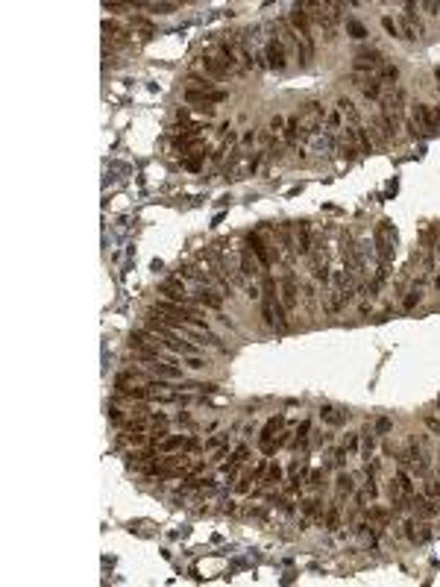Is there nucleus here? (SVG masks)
Returning a JSON list of instances; mask_svg holds the SVG:
<instances>
[{
    "label": "nucleus",
    "instance_id": "aec40b11",
    "mask_svg": "<svg viewBox=\"0 0 440 587\" xmlns=\"http://www.w3.org/2000/svg\"><path fill=\"white\" fill-rule=\"evenodd\" d=\"M296 138H299V121H296V118H288V127H285V144H288V147H293V144H296Z\"/></svg>",
    "mask_w": 440,
    "mask_h": 587
},
{
    "label": "nucleus",
    "instance_id": "dca6fc26",
    "mask_svg": "<svg viewBox=\"0 0 440 587\" xmlns=\"http://www.w3.org/2000/svg\"><path fill=\"white\" fill-rule=\"evenodd\" d=\"M296 250L299 253H308L311 250V244H308V223L305 220H299V226H296Z\"/></svg>",
    "mask_w": 440,
    "mask_h": 587
},
{
    "label": "nucleus",
    "instance_id": "ea45409f",
    "mask_svg": "<svg viewBox=\"0 0 440 587\" xmlns=\"http://www.w3.org/2000/svg\"><path fill=\"white\" fill-rule=\"evenodd\" d=\"M103 9H106V12H124L126 6L124 3H103Z\"/></svg>",
    "mask_w": 440,
    "mask_h": 587
},
{
    "label": "nucleus",
    "instance_id": "20e7f679",
    "mask_svg": "<svg viewBox=\"0 0 440 587\" xmlns=\"http://www.w3.org/2000/svg\"><path fill=\"white\" fill-rule=\"evenodd\" d=\"M129 347H132L138 356H144V359H156L158 353H161V344L153 341L147 332H132V335H129Z\"/></svg>",
    "mask_w": 440,
    "mask_h": 587
},
{
    "label": "nucleus",
    "instance_id": "f03ea898",
    "mask_svg": "<svg viewBox=\"0 0 440 587\" xmlns=\"http://www.w3.org/2000/svg\"><path fill=\"white\" fill-rule=\"evenodd\" d=\"M393 244H396V229L390 220H378L376 226V250H378V259L381 264L387 267L390 259H393Z\"/></svg>",
    "mask_w": 440,
    "mask_h": 587
},
{
    "label": "nucleus",
    "instance_id": "39448f33",
    "mask_svg": "<svg viewBox=\"0 0 440 587\" xmlns=\"http://www.w3.org/2000/svg\"><path fill=\"white\" fill-rule=\"evenodd\" d=\"M355 73H370V71H381L384 65V56L378 53V50H361V53H355Z\"/></svg>",
    "mask_w": 440,
    "mask_h": 587
},
{
    "label": "nucleus",
    "instance_id": "473e14b6",
    "mask_svg": "<svg viewBox=\"0 0 440 587\" xmlns=\"http://www.w3.org/2000/svg\"><path fill=\"white\" fill-rule=\"evenodd\" d=\"M376 432H378V435H387V432H390V420H387V417H378V420H376Z\"/></svg>",
    "mask_w": 440,
    "mask_h": 587
},
{
    "label": "nucleus",
    "instance_id": "ddd939ff",
    "mask_svg": "<svg viewBox=\"0 0 440 587\" xmlns=\"http://www.w3.org/2000/svg\"><path fill=\"white\" fill-rule=\"evenodd\" d=\"M161 294H167L170 299H185V288H182V282L179 279H167V282H161Z\"/></svg>",
    "mask_w": 440,
    "mask_h": 587
},
{
    "label": "nucleus",
    "instance_id": "a878e982",
    "mask_svg": "<svg viewBox=\"0 0 440 587\" xmlns=\"http://www.w3.org/2000/svg\"><path fill=\"white\" fill-rule=\"evenodd\" d=\"M338 520H341V508L338 505H332L329 508V514H326V528L332 531V528H338Z\"/></svg>",
    "mask_w": 440,
    "mask_h": 587
},
{
    "label": "nucleus",
    "instance_id": "4c0bfd02",
    "mask_svg": "<svg viewBox=\"0 0 440 587\" xmlns=\"http://www.w3.org/2000/svg\"><path fill=\"white\" fill-rule=\"evenodd\" d=\"M417 302H420V291H411V294H408V299H405V308H414Z\"/></svg>",
    "mask_w": 440,
    "mask_h": 587
},
{
    "label": "nucleus",
    "instance_id": "2f4dec72",
    "mask_svg": "<svg viewBox=\"0 0 440 587\" xmlns=\"http://www.w3.org/2000/svg\"><path fill=\"white\" fill-rule=\"evenodd\" d=\"M381 27H384L390 35H399V27H396V24H393V18H387V15L381 18Z\"/></svg>",
    "mask_w": 440,
    "mask_h": 587
},
{
    "label": "nucleus",
    "instance_id": "a211bd4d",
    "mask_svg": "<svg viewBox=\"0 0 440 587\" xmlns=\"http://www.w3.org/2000/svg\"><path fill=\"white\" fill-rule=\"evenodd\" d=\"M320 417H323L329 426H341L346 420V414H338V408H332V405H323V408H320Z\"/></svg>",
    "mask_w": 440,
    "mask_h": 587
},
{
    "label": "nucleus",
    "instance_id": "bb28decb",
    "mask_svg": "<svg viewBox=\"0 0 440 587\" xmlns=\"http://www.w3.org/2000/svg\"><path fill=\"white\" fill-rule=\"evenodd\" d=\"M244 458H247V446L235 449V455H232V461L226 464V470H229V473H235V467H238V464H244Z\"/></svg>",
    "mask_w": 440,
    "mask_h": 587
},
{
    "label": "nucleus",
    "instance_id": "a18cd8bd",
    "mask_svg": "<svg viewBox=\"0 0 440 587\" xmlns=\"http://www.w3.org/2000/svg\"><path fill=\"white\" fill-rule=\"evenodd\" d=\"M338 124H341V115H338V112H332V115H329V127H338Z\"/></svg>",
    "mask_w": 440,
    "mask_h": 587
},
{
    "label": "nucleus",
    "instance_id": "37998d69",
    "mask_svg": "<svg viewBox=\"0 0 440 587\" xmlns=\"http://www.w3.org/2000/svg\"><path fill=\"white\" fill-rule=\"evenodd\" d=\"M188 367H194V370H203V367H206V361H200V359H191V361H188Z\"/></svg>",
    "mask_w": 440,
    "mask_h": 587
},
{
    "label": "nucleus",
    "instance_id": "c9c22d12",
    "mask_svg": "<svg viewBox=\"0 0 440 587\" xmlns=\"http://www.w3.org/2000/svg\"><path fill=\"white\" fill-rule=\"evenodd\" d=\"M355 446H358V435H349V438H346V446H344V449H346V452H355Z\"/></svg>",
    "mask_w": 440,
    "mask_h": 587
},
{
    "label": "nucleus",
    "instance_id": "9b49d317",
    "mask_svg": "<svg viewBox=\"0 0 440 587\" xmlns=\"http://www.w3.org/2000/svg\"><path fill=\"white\" fill-rule=\"evenodd\" d=\"M203 68H206V71H209L212 76H220V79H223V76L229 73V68L223 65V62H218V59H215L212 53H206V56H203Z\"/></svg>",
    "mask_w": 440,
    "mask_h": 587
},
{
    "label": "nucleus",
    "instance_id": "c85d7f7f",
    "mask_svg": "<svg viewBox=\"0 0 440 587\" xmlns=\"http://www.w3.org/2000/svg\"><path fill=\"white\" fill-rule=\"evenodd\" d=\"M346 30L352 33V38H367V30H364V24H358V21H346Z\"/></svg>",
    "mask_w": 440,
    "mask_h": 587
},
{
    "label": "nucleus",
    "instance_id": "6ab92c4d",
    "mask_svg": "<svg viewBox=\"0 0 440 587\" xmlns=\"http://www.w3.org/2000/svg\"><path fill=\"white\" fill-rule=\"evenodd\" d=\"M355 141H358V150H361V153H370V150H373V141H370V132L364 130L361 124L355 127Z\"/></svg>",
    "mask_w": 440,
    "mask_h": 587
},
{
    "label": "nucleus",
    "instance_id": "58836bf2",
    "mask_svg": "<svg viewBox=\"0 0 440 587\" xmlns=\"http://www.w3.org/2000/svg\"><path fill=\"white\" fill-rule=\"evenodd\" d=\"M426 426H429L435 435H440V420H438V417H426Z\"/></svg>",
    "mask_w": 440,
    "mask_h": 587
},
{
    "label": "nucleus",
    "instance_id": "5701e85b",
    "mask_svg": "<svg viewBox=\"0 0 440 587\" xmlns=\"http://www.w3.org/2000/svg\"><path fill=\"white\" fill-rule=\"evenodd\" d=\"M338 109L344 112V115L349 118V121H352V124H355V127H358V112H355V106H352V100L341 97V100H338Z\"/></svg>",
    "mask_w": 440,
    "mask_h": 587
},
{
    "label": "nucleus",
    "instance_id": "1a4fd4ad",
    "mask_svg": "<svg viewBox=\"0 0 440 587\" xmlns=\"http://www.w3.org/2000/svg\"><path fill=\"white\" fill-rule=\"evenodd\" d=\"M250 247H252V253L258 256V261H261L264 267H270V264H273V256L267 253V244L261 241V235H258V232H255V235H250Z\"/></svg>",
    "mask_w": 440,
    "mask_h": 587
},
{
    "label": "nucleus",
    "instance_id": "7ed1b4c3",
    "mask_svg": "<svg viewBox=\"0 0 440 587\" xmlns=\"http://www.w3.org/2000/svg\"><path fill=\"white\" fill-rule=\"evenodd\" d=\"M323 118H326V109H323V103H317V100H311V103H305V109L299 112V132L302 135H317L320 132V127H323Z\"/></svg>",
    "mask_w": 440,
    "mask_h": 587
},
{
    "label": "nucleus",
    "instance_id": "393cba45",
    "mask_svg": "<svg viewBox=\"0 0 440 587\" xmlns=\"http://www.w3.org/2000/svg\"><path fill=\"white\" fill-rule=\"evenodd\" d=\"M144 9H153L158 15H167V12H173V9H179L176 3H144Z\"/></svg>",
    "mask_w": 440,
    "mask_h": 587
},
{
    "label": "nucleus",
    "instance_id": "7c9ffc66",
    "mask_svg": "<svg viewBox=\"0 0 440 587\" xmlns=\"http://www.w3.org/2000/svg\"><path fill=\"white\" fill-rule=\"evenodd\" d=\"M308 429H311V426H308V423H302V426H299V429H296V440H293V443H296V446H299V443H305V438H308Z\"/></svg>",
    "mask_w": 440,
    "mask_h": 587
},
{
    "label": "nucleus",
    "instance_id": "4be33fe9",
    "mask_svg": "<svg viewBox=\"0 0 440 587\" xmlns=\"http://www.w3.org/2000/svg\"><path fill=\"white\" fill-rule=\"evenodd\" d=\"M150 370L158 373V376H164V379H179L182 373L176 370V367H170V364H150Z\"/></svg>",
    "mask_w": 440,
    "mask_h": 587
},
{
    "label": "nucleus",
    "instance_id": "e433bc0d",
    "mask_svg": "<svg viewBox=\"0 0 440 587\" xmlns=\"http://www.w3.org/2000/svg\"><path fill=\"white\" fill-rule=\"evenodd\" d=\"M364 435H367V438H364V455L370 458V452H373V435H370V432H364Z\"/></svg>",
    "mask_w": 440,
    "mask_h": 587
},
{
    "label": "nucleus",
    "instance_id": "49530a36",
    "mask_svg": "<svg viewBox=\"0 0 440 587\" xmlns=\"http://www.w3.org/2000/svg\"><path fill=\"white\" fill-rule=\"evenodd\" d=\"M335 461H338V464H344V461H346V449H338V452H335Z\"/></svg>",
    "mask_w": 440,
    "mask_h": 587
},
{
    "label": "nucleus",
    "instance_id": "f8f14e48",
    "mask_svg": "<svg viewBox=\"0 0 440 587\" xmlns=\"http://www.w3.org/2000/svg\"><path fill=\"white\" fill-rule=\"evenodd\" d=\"M361 88H364V97L367 100H381V79L378 76H367L361 82Z\"/></svg>",
    "mask_w": 440,
    "mask_h": 587
},
{
    "label": "nucleus",
    "instance_id": "79ce46f5",
    "mask_svg": "<svg viewBox=\"0 0 440 587\" xmlns=\"http://www.w3.org/2000/svg\"><path fill=\"white\" fill-rule=\"evenodd\" d=\"M282 479V470L279 467H270V482H279Z\"/></svg>",
    "mask_w": 440,
    "mask_h": 587
},
{
    "label": "nucleus",
    "instance_id": "f704fd0d",
    "mask_svg": "<svg viewBox=\"0 0 440 587\" xmlns=\"http://www.w3.org/2000/svg\"><path fill=\"white\" fill-rule=\"evenodd\" d=\"M420 9H426V12H429V15H438L440 3H435V0H429V3H420Z\"/></svg>",
    "mask_w": 440,
    "mask_h": 587
},
{
    "label": "nucleus",
    "instance_id": "0eeeda50",
    "mask_svg": "<svg viewBox=\"0 0 440 587\" xmlns=\"http://www.w3.org/2000/svg\"><path fill=\"white\" fill-rule=\"evenodd\" d=\"M264 56H267V65L273 68V71H285V65H288V53H285V44L279 38H270L267 41Z\"/></svg>",
    "mask_w": 440,
    "mask_h": 587
},
{
    "label": "nucleus",
    "instance_id": "4468645a",
    "mask_svg": "<svg viewBox=\"0 0 440 587\" xmlns=\"http://www.w3.org/2000/svg\"><path fill=\"white\" fill-rule=\"evenodd\" d=\"M411 502H414V508H417L423 517H435V514H438V508H435L426 496H417V493H414V496H411Z\"/></svg>",
    "mask_w": 440,
    "mask_h": 587
},
{
    "label": "nucleus",
    "instance_id": "a19ab883",
    "mask_svg": "<svg viewBox=\"0 0 440 587\" xmlns=\"http://www.w3.org/2000/svg\"><path fill=\"white\" fill-rule=\"evenodd\" d=\"M109 417H112V420H115V423H124V414H121V411H118V408H109Z\"/></svg>",
    "mask_w": 440,
    "mask_h": 587
},
{
    "label": "nucleus",
    "instance_id": "412c9836",
    "mask_svg": "<svg viewBox=\"0 0 440 587\" xmlns=\"http://www.w3.org/2000/svg\"><path fill=\"white\" fill-rule=\"evenodd\" d=\"M179 446H188V440H185L182 435H173V438H164V440L158 443V449H161V452H170V449H179Z\"/></svg>",
    "mask_w": 440,
    "mask_h": 587
},
{
    "label": "nucleus",
    "instance_id": "423d86ee",
    "mask_svg": "<svg viewBox=\"0 0 440 587\" xmlns=\"http://www.w3.org/2000/svg\"><path fill=\"white\" fill-rule=\"evenodd\" d=\"M226 100V91H197V88H188L185 91V103H200V109H212V103H223Z\"/></svg>",
    "mask_w": 440,
    "mask_h": 587
},
{
    "label": "nucleus",
    "instance_id": "6e6552de",
    "mask_svg": "<svg viewBox=\"0 0 440 587\" xmlns=\"http://www.w3.org/2000/svg\"><path fill=\"white\" fill-rule=\"evenodd\" d=\"M296 302H299V296H296V279H293V273H285V279H282V305L288 308V311H293Z\"/></svg>",
    "mask_w": 440,
    "mask_h": 587
},
{
    "label": "nucleus",
    "instance_id": "9d476101",
    "mask_svg": "<svg viewBox=\"0 0 440 587\" xmlns=\"http://www.w3.org/2000/svg\"><path fill=\"white\" fill-rule=\"evenodd\" d=\"M405 531H408V537L414 540V543H426L429 537H432V528L429 525H417V522H405Z\"/></svg>",
    "mask_w": 440,
    "mask_h": 587
},
{
    "label": "nucleus",
    "instance_id": "72a5a7b5",
    "mask_svg": "<svg viewBox=\"0 0 440 587\" xmlns=\"http://www.w3.org/2000/svg\"><path fill=\"white\" fill-rule=\"evenodd\" d=\"M317 505H320V502H317V499H308V502H305V505H302V514H305V517H311V514H314V511H317Z\"/></svg>",
    "mask_w": 440,
    "mask_h": 587
},
{
    "label": "nucleus",
    "instance_id": "b1692460",
    "mask_svg": "<svg viewBox=\"0 0 440 587\" xmlns=\"http://www.w3.org/2000/svg\"><path fill=\"white\" fill-rule=\"evenodd\" d=\"M200 302H203V305H209V308H220V305H223V299H220V296H215L212 291H203V294H200Z\"/></svg>",
    "mask_w": 440,
    "mask_h": 587
},
{
    "label": "nucleus",
    "instance_id": "c03bdc74",
    "mask_svg": "<svg viewBox=\"0 0 440 587\" xmlns=\"http://www.w3.org/2000/svg\"><path fill=\"white\" fill-rule=\"evenodd\" d=\"M320 479H323V473H320V470H314V473L308 476V482H311V485H320Z\"/></svg>",
    "mask_w": 440,
    "mask_h": 587
},
{
    "label": "nucleus",
    "instance_id": "f3484780",
    "mask_svg": "<svg viewBox=\"0 0 440 587\" xmlns=\"http://www.w3.org/2000/svg\"><path fill=\"white\" fill-rule=\"evenodd\" d=\"M378 79H381V82H387V85H393V82L399 79V68L393 65V62H384L381 71H378Z\"/></svg>",
    "mask_w": 440,
    "mask_h": 587
},
{
    "label": "nucleus",
    "instance_id": "f257e3e1",
    "mask_svg": "<svg viewBox=\"0 0 440 587\" xmlns=\"http://www.w3.org/2000/svg\"><path fill=\"white\" fill-rule=\"evenodd\" d=\"M440 127V109L438 106H429V103H414V112H411L408 130L411 135L417 138V132H435Z\"/></svg>",
    "mask_w": 440,
    "mask_h": 587
},
{
    "label": "nucleus",
    "instance_id": "cd10ccee",
    "mask_svg": "<svg viewBox=\"0 0 440 587\" xmlns=\"http://www.w3.org/2000/svg\"><path fill=\"white\" fill-rule=\"evenodd\" d=\"M338 493L344 496V493H352V476L349 473H341L338 476Z\"/></svg>",
    "mask_w": 440,
    "mask_h": 587
},
{
    "label": "nucleus",
    "instance_id": "c756f323",
    "mask_svg": "<svg viewBox=\"0 0 440 587\" xmlns=\"http://www.w3.org/2000/svg\"><path fill=\"white\" fill-rule=\"evenodd\" d=\"M241 270H244V273H255V261H252L250 250H244V253H241Z\"/></svg>",
    "mask_w": 440,
    "mask_h": 587
},
{
    "label": "nucleus",
    "instance_id": "2eb2a0df",
    "mask_svg": "<svg viewBox=\"0 0 440 587\" xmlns=\"http://www.w3.org/2000/svg\"><path fill=\"white\" fill-rule=\"evenodd\" d=\"M396 488H399V493H402L405 499L414 496V482H411V476L405 473V470H399V473H396Z\"/></svg>",
    "mask_w": 440,
    "mask_h": 587
},
{
    "label": "nucleus",
    "instance_id": "de8ad7c7",
    "mask_svg": "<svg viewBox=\"0 0 440 587\" xmlns=\"http://www.w3.org/2000/svg\"><path fill=\"white\" fill-rule=\"evenodd\" d=\"M282 124H285L282 118H273V121H270V130L276 132V130H279V127H282Z\"/></svg>",
    "mask_w": 440,
    "mask_h": 587
}]
</instances>
